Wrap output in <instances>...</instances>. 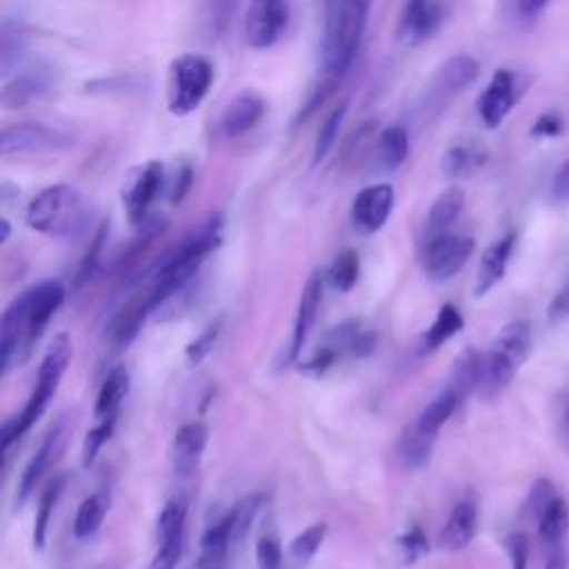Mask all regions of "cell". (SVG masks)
<instances>
[{
	"label": "cell",
	"mask_w": 569,
	"mask_h": 569,
	"mask_svg": "<svg viewBox=\"0 0 569 569\" xmlns=\"http://www.w3.org/2000/svg\"><path fill=\"white\" fill-rule=\"evenodd\" d=\"M373 345H376V336L360 331L358 338H356L353 345H351V353H353V356H367V353L373 351Z\"/></svg>",
	"instance_id": "cell-55"
},
{
	"label": "cell",
	"mask_w": 569,
	"mask_h": 569,
	"mask_svg": "<svg viewBox=\"0 0 569 569\" xmlns=\"http://www.w3.org/2000/svg\"><path fill=\"white\" fill-rule=\"evenodd\" d=\"M442 20V0H405L398 20V36L407 44H420L438 31Z\"/></svg>",
	"instance_id": "cell-12"
},
{
	"label": "cell",
	"mask_w": 569,
	"mask_h": 569,
	"mask_svg": "<svg viewBox=\"0 0 569 569\" xmlns=\"http://www.w3.org/2000/svg\"><path fill=\"white\" fill-rule=\"evenodd\" d=\"M182 556V538L164 540L158 545V551L153 556V569H176Z\"/></svg>",
	"instance_id": "cell-47"
},
{
	"label": "cell",
	"mask_w": 569,
	"mask_h": 569,
	"mask_svg": "<svg viewBox=\"0 0 569 569\" xmlns=\"http://www.w3.org/2000/svg\"><path fill=\"white\" fill-rule=\"evenodd\" d=\"M216 569H222V567H216Z\"/></svg>",
	"instance_id": "cell-60"
},
{
	"label": "cell",
	"mask_w": 569,
	"mask_h": 569,
	"mask_svg": "<svg viewBox=\"0 0 569 569\" xmlns=\"http://www.w3.org/2000/svg\"><path fill=\"white\" fill-rule=\"evenodd\" d=\"M164 184V167L158 160H149L129 171L122 184V204L133 224L149 218V209L160 196Z\"/></svg>",
	"instance_id": "cell-7"
},
{
	"label": "cell",
	"mask_w": 569,
	"mask_h": 569,
	"mask_svg": "<svg viewBox=\"0 0 569 569\" xmlns=\"http://www.w3.org/2000/svg\"><path fill=\"white\" fill-rule=\"evenodd\" d=\"M320 296H322V278L320 273H311L309 280L302 287L300 300H298V311H296V322H293V333H291V345H289V353L287 360H296L307 336L309 329L316 320L318 313V305H320Z\"/></svg>",
	"instance_id": "cell-19"
},
{
	"label": "cell",
	"mask_w": 569,
	"mask_h": 569,
	"mask_svg": "<svg viewBox=\"0 0 569 569\" xmlns=\"http://www.w3.org/2000/svg\"><path fill=\"white\" fill-rule=\"evenodd\" d=\"M71 360V340L67 333H58L53 342L49 345L40 369H38V385L31 396H36L42 402H49V398L56 393L58 382Z\"/></svg>",
	"instance_id": "cell-14"
},
{
	"label": "cell",
	"mask_w": 569,
	"mask_h": 569,
	"mask_svg": "<svg viewBox=\"0 0 569 569\" xmlns=\"http://www.w3.org/2000/svg\"><path fill=\"white\" fill-rule=\"evenodd\" d=\"M60 436H62V431H60V427H56V429L44 438L42 447L36 451V456L29 460V465L24 467V471H22V476H20V480H18V493H16V502H18V505H22V502L27 500L29 491L36 487V482L40 480V476H42L44 469L49 467V462H51V458H53V453H56V449H58Z\"/></svg>",
	"instance_id": "cell-25"
},
{
	"label": "cell",
	"mask_w": 569,
	"mask_h": 569,
	"mask_svg": "<svg viewBox=\"0 0 569 569\" xmlns=\"http://www.w3.org/2000/svg\"><path fill=\"white\" fill-rule=\"evenodd\" d=\"M289 22L287 0H249L244 18V40L251 49H269L276 44Z\"/></svg>",
	"instance_id": "cell-9"
},
{
	"label": "cell",
	"mask_w": 569,
	"mask_h": 569,
	"mask_svg": "<svg viewBox=\"0 0 569 569\" xmlns=\"http://www.w3.org/2000/svg\"><path fill=\"white\" fill-rule=\"evenodd\" d=\"M545 569H567V556H565V549H562V547L549 551L547 562H545Z\"/></svg>",
	"instance_id": "cell-57"
},
{
	"label": "cell",
	"mask_w": 569,
	"mask_h": 569,
	"mask_svg": "<svg viewBox=\"0 0 569 569\" xmlns=\"http://www.w3.org/2000/svg\"><path fill=\"white\" fill-rule=\"evenodd\" d=\"M371 0H322V73L340 80L351 67L365 36Z\"/></svg>",
	"instance_id": "cell-1"
},
{
	"label": "cell",
	"mask_w": 569,
	"mask_h": 569,
	"mask_svg": "<svg viewBox=\"0 0 569 569\" xmlns=\"http://www.w3.org/2000/svg\"><path fill=\"white\" fill-rule=\"evenodd\" d=\"M473 238L458 236L451 231L427 236L420 249L422 269L431 280H449L467 264V260L473 253Z\"/></svg>",
	"instance_id": "cell-5"
},
{
	"label": "cell",
	"mask_w": 569,
	"mask_h": 569,
	"mask_svg": "<svg viewBox=\"0 0 569 569\" xmlns=\"http://www.w3.org/2000/svg\"><path fill=\"white\" fill-rule=\"evenodd\" d=\"M465 320L460 316V311L453 307V305H442L438 309V316L436 320L431 322V327L427 329L425 338H422V345L427 351H433L438 349L440 345H445L449 338H453L460 329H462Z\"/></svg>",
	"instance_id": "cell-32"
},
{
	"label": "cell",
	"mask_w": 569,
	"mask_h": 569,
	"mask_svg": "<svg viewBox=\"0 0 569 569\" xmlns=\"http://www.w3.org/2000/svg\"><path fill=\"white\" fill-rule=\"evenodd\" d=\"M256 560L258 569H280L282 565V549L273 536H262L256 545Z\"/></svg>",
	"instance_id": "cell-45"
},
{
	"label": "cell",
	"mask_w": 569,
	"mask_h": 569,
	"mask_svg": "<svg viewBox=\"0 0 569 569\" xmlns=\"http://www.w3.org/2000/svg\"><path fill=\"white\" fill-rule=\"evenodd\" d=\"M213 82V64L200 53H180L167 71V109L171 116L193 113Z\"/></svg>",
	"instance_id": "cell-4"
},
{
	"label": "cell",
	"mask_w": 569,
	"mask_h": 569,
	"mask_svg": "<svg viewBox=\"0 0 569 569\" xmlns=\"http://www.w3.org/2000/svg\"><path fill=\"white\" fill-rule=\"evenodd\" d=\"M325 533H327V525L325 522H316V525L307 527L302 533H298L291 540V547H289L291 558L298 560V562H307L320 549V545L325 540Z\"/></svg>",
	"instance_id": "cell-40"
},
{
	"label": "cell",
	"mask_w": 569,
	"mask_h": 569,
	"mask_svg": "<svg viewBox=\"0 0 569 569\" xmlns=\"http://www.w3.org/2000/svg\"><path fill=\"white\" fill-rule=\"evenodd\" d=\"M396 191L387 182L365 187L351 202V222L362 233H376L389 218Z\"/></svg>",
	"instance_id": "cell-11"
},
{
	"label": "cell",
	"mask_w": 569,
	"mask_h": 569,
	"mask_svg": "<svg viewBox=\"0 0 569 569\" xmlns=\"http://www.w3.org/2000/svg\"><path fill=\"white\" fill-rule=\"evenodd\" d=\"M553 498H558L553 482H551L549 478H538V480L531 485V489H529V493H527V500H525V505H522L525 518L538 522V518H540L542 511L553 502Z\"/></svg>",
	"instance_id": "cell-39"
},
{
	"label": "cell",
	"mask_w": 569,
	"mask_h": 569,
	"mask_svg": "<svg viewBox=\"0 0 569 569\" xmlns=\"http://www.w3.org/2000/svg\"><path fill=\"white\" fill-rule=\"evenodd\" d=\"M549 0H527V13H529V20H536L540 16V11L547 7Z\"/></svg>",
	"instance_id": "cell-58"
},
{
	"label": "cell",
	"mask_w": 569,
	"mask_h": 569,
	"mask_svg": "<svg viewBox=\"0 0 569 569\" xmlns=\"http://www.w3.org/2000/svg\"><path fill=\"white\" fill-rule=\"evenodd\" d=\"M240 0H211V20L213 27L222 33L227 29V24L233 20L236 9H238Z\"/></svg>",
	"instance_id": "cell-50"
},
{
	"label": "cell",
	"mask_w": 569,
	"mask_h": 569,
	"mask_svg": "<svg viewBox=\"0 0 569 569\" xmlns=\"http://www.w3.org/2000/svg\"><path fill=\"white\" fill-rule=\"evenodd\" d=\"M73 144V136L60 127L42 122H16L7 124L0 133V153H27V151H53Z\"/></svg>",
	"instance_id": "cell-8"
},
{
	"label": "cell",
	"mask_w": 569,
	"mask_h": 569,
	"mask_svg": "<svg viewBox=\"0 0 569 569\" xmlns=\"http://www.w3.org/2000/svg\"><path fill=\"white\" fill-rule=\"evenodd\" d=\"M480 73V64L469 53H456L449 60H445L433 78L427 84L425 91V109H445L451 98H456L460 91H465Z\"/></svg>",
	"instance_id": "cell-6"
},
{
	"label": "cell",
	"mask_w": 569,
	"mask_h": 569,
	"mask_svg": "<svg viewBox=\"0 0 569 569\" xmlns=\"http://www.w3.org/2000/svg\"><path fill=\"white\" fill-rule=\"evenodd\" d=\"M64 487V480L62 476H58L42 493L40 498V505H38V513H36V520H33V547L36 549H42L44 547V540H47V529H49V520H51V511L60 498V491Z\"/></svg>",
	"instance_id": "cell-36"
},
{
	"label": "cell",
	"mask_w": 569,
	"mask_h": 569,
	"mask_svg": "<svg viewBox=\"0 0 569 569\" xmlns=\"http://www.w3.org/2000/svg\"><path fill=\"white\" fill-rule=\"evenodd\" d=\"M482 378V353L473 347H467L453 362L451 369V389L462 398L471 391H478Z\"/></svg>",
	"instance_id": "cell-27"
},
{
	"label": "cell",
	"mask_w": 569,
	"mask_h": 569,
	"mask_svg": "<svg viewBox=\"0 0 569 569\" xmlns=\"http://www.w3.org/2000/svg\"><path fill=\"white\" fill-rule=\"evenodd\" d=\"M218 333H220V320L211 322L193 342H189V347H187V358H189L191 365H198V362L213 349V345H216V340H218Z\"/></svg>",
	"instance_id": "cell-44"
},
{
	"label": "cell",
	"mask_w": 569,
	"mask_h": 569,
	"mask_svg": "<svg viewBox=\"0 0 569 569\" xmlns=\"http://www.w3.org/2000/svg\"><path fill=\"white\" fill-rule=\"evenodd\" d=\"M358 273H360V260H358V253L353 249H342L331 267H329V282L333 289L338 291H349L356 280H358Z\"/></svg>",
	"instance_id": "cell-37"
},
{
	"label": "cell",
	"mask_w": 569,
	"mask_h": 569,
	"mask_svg": "<svg viewBox=\"0 0 569 569\" xmlns=\"http://www.w3.org/2000/svg\"><path fill=\"white\" fill-rule=\"evenodd\" d=\"M113 425H116V416H113V418H104V420H100L98 427H93V429L84 436V442H82V465H84V467H89V465L96 460L98 451H100L102 445L109 440V436H111V431H113Z\"/></svg>",
	"instance_id": "cell-42"
},
{
	"label": "cell",
	"mask_w": 569,
	"mask_h": 569,
	"mask_svg": "<svg viewBox=\"0 0 569 569\" xmlns=\"http://www.w3.org/2000/svg\"><path fill=\"white\" fill-rule=\"evenodd\" d=\"M107 509H109V493L107 491H96L89 498H84L80 502L78 511H76V518H73L76 538L93 536L100 529Z\"/></svg>",
	"instance_id": "cell-30"
},
{
	"label": "cell",
	"mask_w": 569,
	"mask_h": 569,
	"mask_svg": "<svg viewBox=\"0 0 569 569\" xmlns=\"http://www.w3.org/2000/svg\"><path fill=\"white\" fill-rule=\"evenodd\" d=\"M53 78L49 69L36 67V69H24L22 73H16L11 80L4 82L2 89V104L7 109L24 107L38 98H42L47 91H51Z\"/></svg>",
	"instance_id": "cell-18"
},
{
	"label": "cell",
	"mask_w": 569,
	"mask_h": 569,
	"mask_svg": "<svg viewBox=\"0 0 569 569\" xmlns=\"http://www.w3.org/2000/svg\"><path fill=\"white\" fill-rule=\"evenodd\" d=\"M209 429L202 420H189L178 427L173 436V447H171V458H173V469L182 476L191 473L198 467V460L204 451Z\"/></svg>",
	"instance_id": "cell-16"
},
{
	"label": "cell",
	"mask_w": 569,
	"mask_h": 569,
	"mask_svg": "<svg viewBox=\"0 0 569 569\" xmlns=\"http://www.w3.org/2000/svg\"><path fill=\"white\" fill-rule=\"evenodd\" d=\"M538 540L545 545L547 551L562 547L567 531H569V505L565 498H553V502L542 511L536 522Z\"/></svg>",
	"instance_id": "cell-23"
},
{
	"label": "cell",
	"mask_w": 569,
	"mask_h": 569,
	"mask_svg": "<svg viewBox=\"0 0 569 569\" xmlns=\"http://www.w3.org/2000/svg\"><path fill=\"white\" fill-rule=\"evenodd\" d=\"M44 407H47V402H42L36 396H31L29 402L24 405V409L2 425V451H7L42 416Z\"/></svg>",
	"instance_id": "cell-34"
},
{
	"label": "cell",
	"mask_w": 569,
	"mask_h": 569,
	"mask_svg": "<svg viewBox=\"0 0 569 569\" xmlns=\"http://www.w3.org/2000/svg\"><path fill=\"white\" fill-rule=\"evenodd\" d=\"M127 391H129V371L124 365H118L107 373V378L98 391L93 416L98 420L113 418L118 413V407L124 400Z\"/></svg>",
	"instance_id": "cell-24"
},
{
	"label": "cell",
	"mask_w": 569,
	"mask_h": 569,
	"mask_svg": "<svg viewBox=\"0 0 569 569\" xmlns=\"http://www.w3.org/2000/svg\"><path fill=\"white\" fill-rule=\"evenodd\" d=\"M513 244H516V233H507L502 236L500 240H496L491 247L485 249L482 258H480V264H478V271H476V282H473V296L476 298H482L485 293H489L505 276V269H507V262L511 258V251H513Z\"/></svg>",
	"instance_id": "cell-15"
},
{
	"label": "cell",
	"mask_w": 569,
	"mask_h": 569,
	"mask_svg": "<svg viewBox=\"0 0 569 569\" xmlns=\"http://www.w3.org/2000/svg\"><path fill=\"white\" fill-rule=\"evenodd\" d=\"M465 209V191L460 187H449L445 189L431 204L429 216H427V224H425V238L427 236H436V233H445L451 229V224L460 218Z\"/></svg>",
	"instance_id": "cell-21"
},
{
	"label": "cell",
	"mask_w": 569,
	"mask_h": 569,
	"mask_svg": "<svg viewBox=\"0 0 569 569\" xmlns=\"http://www.w3.org/2000/svg\"><path fill=\"white\" fill-rule=\"evenodd\" d=\"M184 520H187V502L182 498H171L158 516V542L182 538Z\"/></svg>",
	"instance_id": "cell-38"
},
{
	"label": "cell",
	"mask_w": 569,
	"mask_h": 569,
	"mask_svg": "<svg viewBox=\"0 0 569 569\" xmlns=\"http://www.w3.org/2000/svg\"><path fill=\"white\" fill-rule=\"evenodd\" d=\"M24 220L51 238H78L91 222V204L71 184H51L27 204Z\"/></svg>",
	"instance_id": "cell-2"
},
{
	"label": "cell",
	"mask_w": 569,
	"mask_h": 569,
	"mask_svg": "<svg viewBox=\"0 0 569 569\" xmlns=\"http://www.w3.org/2000/svg\"><path fill=\"white\" fill-rule=\"evenodd\" d=\"M507 551L511 558V569H527V560H529V540L525 533L513 531L507 538Z\"/></svg>",
	"instance_id": "cell-49"
},
{
	"label": "cell",
	"mask_w": 569,
	"mask_h": 569,
	"mask_svg": "<svg viewBox=\"0 0 569 569\" xmlns=\"http://www.w3.org/2000/svg\"><path fill=\"white\" fill-rule=\"evenodd\" d=\"M398 545H400L402 558H405L407 562H413V560L420 558L425 551H429L427 538H425V533H422L420 527H411L409 531H405V533L398 538Z\"/></svg>",
	"instance_id": "cell-46"
},
{
	"label": "cell",
	"mask_w": 569,
	"mask_h": 569,
	"mask_svg": "<svg viewBox=\"0 0 569 569\" xmlns=\"http://www.w3.org/2000/svg\"><path fill=\"white\" fill-rule=\"evenodd\" d=\"M233 545L231 540V520L224 516L220 522H216L200 542V562L198 569H216L222 567V560L229 553V547Z\"/></svg>",
	"instance_id": "cell-26"
},
{
	"label": "cell",
	"mask_w": 569,
	"mask_h": 569,
	"mask_svg": "<svg viewBox=\"0 0 569 569\" xmlns=\"http://www.w3.org/2000/svg\"><path fill=\"white\" fill-rule=\"evenodd\" d=\"M27 296H29V340L33 342L42 336L47 322L62 305L64 287L58 280H44L27 289Z\"/></svg>",
	"instance_id": "cell-17"
},
{
	"label": "cell",
	"mask_w": 569,
	"mask_h": 569,
	"mask_svg": "<svg viewBox=\"0 0 569 569\" xmlns=\"http://www.w3.org/2000/svg\"><path fill=\"white\" fill-rule=\"evenodd\" d=\"M267 113L264 98L253 89H242L231 98L220 116V131L227 138H238L251 131Z\"/></svg>",
	"instance_id": "cell-13"
},
{
	"label": "cell",
	"mask_w": 569,
	"mask_h": 569,
	"mask_svg": "<svg viewBox=\"0 0 569 569\" xmlns=\"http://www.w3.org/2000/svg\"><path fill=\"white\" fill-rule=\"evenodd\" d=\"M345 116H347V102H340L338 107H333L329 111V116L320 124L318 136H316V144H313V164L322 162L327 158V153L331 151V147H333V142L338 138V131H340V127L345 122Z\"/></svg>",
	"instance_id": "cell-35"
},
{
	"label": "cell",
	"mask_w": 569,
	"mask_h": 569,
	"mask_svg": "<svg viewBox=\"0 0 569 569\" xmlns=\"http://www.w3.org/2000/svg\"><path fill=\"white\" fill-rule=\"evenodd\" d=\"M409 153V138L400 124H389L378 136V162L385 169H398Z\"/></svg>",
	"instance_id": "cell-31"
},
{
	"label": "cell",
	"mask_w": 569,
	"mask_h": 569,
	"mask_svg": "<svg viewBox=\"0 0 569 569\" xmlns=\"http://www.w3.org/2000/svg\"><path fill=\"white\" fill-rule=\"evenodd\" d=\"M476 529H478V509L471 500H462L451 509L438 536V542L445 551H462L473 540Z\"/></svg>",
	"instance_id": "cell-20"
},
{
	"label": "cell",
	"mask_w": 569,
	"mask_h": 569,
	"mask_svg": "<svg viewBox=\"0 0 569 569\" xmlns=\"http://www.w3.org/2000/svg\"><path fill=\"white\" fill-rule=\"evenodd\" d=\"M562 131V120L556 113H542L531 127V136L536 138H553Z\"/></svg>",
	"instance_id": "cell-51"
},
{
	"label": "cell",
	"mask_w": 569,
	"mask_h": 569,
	"mask_svg": "<svg viewBox=\"0 0 569 569\" xmlns=\"http://www.w3.org/2000/svg\"><path fill=\"white\" fill-rule=\"evenodd\" d=\"M460 402V396L449 387L447 391H442L440 396H436L418 416V422H416V429L425 436H433L440 431V427L451 418V413L456 411Z\"/></svg>",
	"instance_id": "cell-29"
},
{
	"label": "cell",
	"mask_w": 569,
	"mask_h": 569,
	"mask_svg": "<svg viewBox=\"0 0 569 569\" xmlns=\"http://www.w3.org/2000/svg\"><path fill=\"white\" fill-rule=\"evenodd\" d=\"M9 233H11L9 220H7V218H2V220H0V242H7V240H9Z\"/></svg>",
	"instance_id": "cell-59"
},
{
	"label": "cell",
	"mask_w": 569,
	"mask_h": 569,
	"mask_svg": "<svg viewBox=\"0 0 569 569\" xmlns=\"http://www.w3.org/2000/svg\"><path fill=\"white\" fill-rule=\"evenodd\" d=\"M551 198H553V202H569V158L553 173Z\"/></svg>",
	"instance_id": "cell-53"
},
{
	"label": "cell",
	"mask_w": 569,
	"mask_h": 569,
	"mask_svg": "<svg viewBox=\"0 0 569 569\" xmlns=\"http://www.w3.org/2000/svg\"><path fill=\"white\" fill-rule=\"evenodd\" d=\"M569 318V276L562 282V287L553 293L549 307H547V320L551 325H560Z\"/></svg>",
	"instance_id": "cell-48"
},
{
	"label": "cell",
	"mask_w": 569,
	"mask_h": 569,
	"mask_svg": "<svg viewBox=\"0 0 569 569\" xmlns=\"http://www.w3.org/2000/svg\"><path fill=\"white\" fill-rule=\"evenodd\" d=\"M153 305H151V293L147 291L144 296H138L133 298L113 320V338L118 345H129L136 333L140 331L144 318H147V311H151Z\"/></svg>",
	"instance_id": "cell-28"
},
{
	"label": "cell",
	"mask_w": 569,
	"mask_h": 569,
	"mask_svg": "<svg viewBox=\"0 0 569 569\" xmlns=\"http://www.w3.org/2000/svg\"><path fill=\"white\" fill-rule=\"evenodd\" d=\"M498 9L502 18L509 22H518V24L531 22L527 13V0H498Z\"/></svg>",
	"instance_id": "cell-52"
},
{
	"label": "cell",
	"mask_w": 569,
	"mask_h": 569,
	"mask_svg": "<svg viewBox=\"0 0 569 569\" xmlns=\"http://www.w3.org/2000/svg\"><path fill=\"white\" fill-rule=\"evenodd\" d=\"M102 240H104V229H100L98 236L93 238V244H91V249L87 251V256H84V260H82V264H80L78 280L89 278V273L93 271V267H96V262H98V256H100V249H102Z\"/></svg>",
	"instance_id": "cell-54"
},
{
	"label": "cell",
	"mask_w": 569,
	"mask_h": 569,
	"mask_svg": "<svg viewBox=\"0 0 569 569\" xmlns=\"http://www.w3.org/2000/svg\"><path fill=\"white\" fill-rule=\"evenodd\" d=\"M485 162V153H480L473 147H451L445 151L442 160H440V169L447 178H467L471 176L480 164Z\"/></svg>",
	"instance_id": "cell-33"
},
{
	"label": "cell",
	"mask_w": 569,
	"mask_h": 569,
	"mask_svg": "<svg viewBox=\"0 0 569 569\" xmlns=\"http://www.w3.org/2000/svg\"><path fill=\"white\" fill-rule=\"evenodd\" d=\"M220 218H211L193 229L173 251H169L153 278L151 305L158 307L182 291L198 273L207 256L220 244Z\"/></svg>",
	"instance_id": "cell-3"
},
{
	"label": "cell",
	"mask_w": 569,
	"mask_h": 569,
	"mask_svg": "<svg viewBox=\"0 0 569 569\" xmlns=\"http://www.w3.org/2000/svg\"><path fill=\"white\" fill-rule=\"evenodd\" d=\"M258 507H260V496H249V498L240 500L227 513L229 520H231V540H233V545L240 542L247 536V531H249V527H251V522L258 513Z\"/></svg>",
	"instance_id": "cell-41"
},
{
	"label": "cell",
	"mask_w": 569,
	"mask_h": 569,
	"mask_svg": "<svg viewBox=\"0 0 569 569\" xmlns=\"http://www.w3.org/2000/svg\"><path fill=\"white\" fill-rule=\"evenodd\" d=\"M431 445H433V436H425L413 427V431L402 440V453L409 458V462L422 465L429 458Z\"/></svg>",
	"instance_id": "cell-43"
},
{
	"label": "cell",
	"mask_w": 569,
	"mask_h": 569,
	"mask_svg": "<svg viewBox=\"0 0 569 569\" xmlns=\"http://www.w3.org/2000/svg\"><path fill=\"white\" fill-rule=\"evenodd\" d=\"M520 98L518 80L509 69H498L478 98V113L485 127L496 129Z\"/></svg>",
	"instance_id": "cell-10"
},
{
	"label": "cell",
	"mask_w": 569,
	"mask_h": 569,
	"mask_svg": "<svg viewBox=\"0 0 569 569\" xmlns=\"http://www.w3.org/2000/svg\"><path fill=\"white\" fill-rule=\"evenodd\" d=\"M491 349L509 358L516 367H520L531 349V327L527 320H511L507 322L491 342Z\"/></svg>",
	"instance_id": "cell-22"
},
{
	"label": "cell",
	"mask_w": 569,
	"mask_h": 569,
	"mask_svg": "<svg viewBox=\"0 0 569 569\" xmlns=\"http://www.w3.org/2000/svg\"><path fill=\"white\" fill-rule=\"evenodd\" d=\"M560 438L565 442V447L569 449V391L562 398V407H560Z\"/></svg>",
	"instance_id": "cell-56"
}]
</instances>
